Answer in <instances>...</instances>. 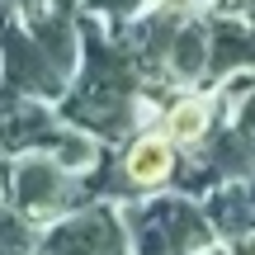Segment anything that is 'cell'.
<instances>
[{
  "mask_svg": "<svg viewBox=\"0 0 255 255\" xmlns=\"http://www.w3.org/2000/svg\"><path fill=\"white\" fill-rule=\"evenodd\" d=\"M123 170H128V180L142 184V189L165 184V180H170V170H175V142L165 132L137 137V142L128 146V156H123Z\"/></svg>",
  "mask_w": 255,
  "mask_h": 255,
  "instance_id": "1",
  "label": "cell"
},
{
  "mask_svg": "<svg viewBox=\"0 0 255 255\" xmlns=\"http://www.w3.org/2000/svg\"><path fill=\"white\" fill-rule=\"evenodd\" d=\"M213 123V100H180L170 114H165V137L175 146H189V142H203Z\"/></svg>",
  "mask_w": 255,
  "mask_h": 255,
  "instance_id": "2",
  "label": "cell"
},
{
  "mask_svg": "<svg viewBox=\"0 0 255 255\" xmlns=\"http://www.w3.org/2000/svg\"><path fill=\"white\" fill-rule=\"evenodd\" d=\"M241 255H255V241H246V251H241Z\"/></svg>",
  "mask_w": 255,
  "mask_h": 255,
  "instance_id": "3",
  "label": "cell"
}]
</instances>
